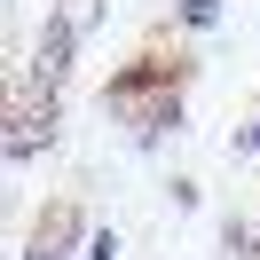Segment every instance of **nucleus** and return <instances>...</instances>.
<instances>
[{
    "instance_id": "obj_1",
    "label": "nucleus",
    "mask_w": 260,
    "mask_h": 260,
    "mask_svg": "<svg viewBox=\"0 0 260 260\" xmlns=\"http://www.w3.org/2000/svg\"><path fill=\"white\" fill-rule=\"evenodd\" d=\"M181 79H189V63H166V55H142V63L111 71V87H103V111L126 126L134 150H166L181 126H189V95H181Z\"/></svg>"
},
{
    "instance_id": "obj_2",
    "label": "nucleus",
    "mask_w": 260,
    "mask_h": 260,
    "mask_svg": "<svg viewBox=\"0 0 260 260\" xmlns=\"http://www.w3.org/2000/svg\"><path fill=\"white\" fill-rule=\"evenodd\" d=\"M95 32H103V0H48L40 40H32V55H24L16 79H32V87H48V95H63L71 71H79V48H87Z\"/></svg>"
},
{
    "instance_id": "obj_3",
    "label": "nucleus",
    "mask_w": 260,
    "mask_h": 260,
    "mask_svg": "<svg viewBox=\"0 0 260 260\" xmlns=\"http://www.w3.org/2000/svg\"><path fill=\"white\" fill-rule=\"evenodd\" d=\"M87 237H95V221H87L71 197H55L32 221V237H24V260H87Z\"/></svg>"
},
{
    "instance_id": "obj_4",
    "label": "nucleus",
    "mask_w": 260,
    "mask_h": 260,
    "mask_svg": "<svg viewBox=\"0 0 260 260\" xmlns=\"http://www.w3.org/2000/svg\"><path fill=\"white\" fill-rule=\"evenodd\" d=\"M221 260H260V221L229 213V221H221Z\"/></svg>"
},
{
    "instance_id": "obj_5",
    "label": "nucleus",
    "mask_w": 260,
    "mask_h": 260,
    "mask_svg": "<svg viewBox=\"0 0 260 260\" xmlns=\"http://www.w3.org/2000/svg\"><path fill=\"white\" fill-rule=\"evenodd\" d=\"M221 24V0H174V32H213Z\"/></svg>"
},
{
    "instance_id": "obj_6",
    "label": "nucleus",
    "mask_w": 260,
    "mask_h": 260,
    "mask_svg": "<svg viewBox=\"0 0 260 260\" xmlns=\"http://www.w3.org/2000/svg\"><path fill=\"white\" fill-rule=\"evenodd\" d=\"M229 150H237V158L260 174V118H252V126H237V142H229Z\"/></svg>"
},
{
    "instance_id": "obj_7",
    "label": "nucleus",
    "mask_w": 260,
    "mask_h": 260,
    "mask_svg": "<svg viewBox=\"0 0 260 260\" xmlns=\"http://www.w3.org/2000/svg\"><path fill=\"white\" fill-rule=\"evenodd\" d=\"M126 252V244H118V229H95V237H87V260H118Z\"/></svg>"
},
{
    "instance_id": "obj_8",
    "label": "nucleus",
    "mask_w": 260,
    "mask_h": 260,
    "mask_svg": "<svg viewBox=\"0 0 260 260\" xmlns=\"http://www.w3.org/2000/svg\"><path fill=\"white\" fill-rule=\"evenodd\" d=\"M166 197H174V213H197V181H189V174L166 181Z\"/></svg>"
}]
</instances>
